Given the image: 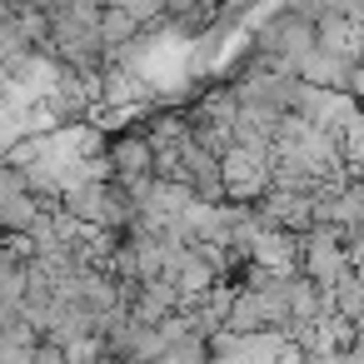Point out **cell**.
<instances>
[{"label":"cell","mask_w":364,"mask_h":364,"mask_svg":"<svg viewBox=\"0 0 364 364\" xmlns=\"http://www.w3.org/2000/svg\"><path fill=\"white\" fill-rule=\"evenodd\" d=\"M354 155H359V165H364V125H354Z\"/></svg>","instance_id":"cell-1"}]
</instances>
